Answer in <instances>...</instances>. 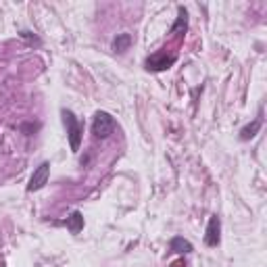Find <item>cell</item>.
<instances>
[{
	"label": "cell",
	"mask_w": 267,
	"mask_h": 267,
	"mask_svg": "<svg viewBox=\"0 0 267 267\" xmlns=\"http://www.w3.org/2000/svg\"><path fill=\"white\" fill-rule=\"evenodd\" d=\"M63 119L67 125V138H69V146H71L73 152H79L81 146V138H83V130H81V123L77 121V117L73 115V111H63Z\"/></svg>",
	"instance_id": "6da1fadb"
},
{
	"label": "cell",
	"mask_w": 267,
	"mask_h": 267,
	"mask_svg": "<svg viewBox=\"0 0 267 267\" xmlns=\"http://www.w3.org/2000/svg\"><path fill=\"white\" fill-rule=\"evenodd\" d=\"M115 130V119L111 117L107 111H96V115H94V121H92V134L96 138H109L111 134H113Z\"/></svg>",
	"instance_id": "7a4b0ae2"
},
{
	"label": "cell",
	"mask_w": 267,
	"mask_h": 267,
	"mask_svg": "<svg viewBox=\"0 0 267 267\" xmlns=\"http://www.w3.org/2000/svg\"><path fill=\"white\" fill-rule=\"evenodd\" d=\"M48 177H50V163L44 161L38 165V169L32 173L30 177V184H27V190L30 192H36V190H42L46 184H48Z\"/></svg>",
	"instance_id": "3957f363"
},
{
	"label": "cell",
	"mask_w": 267,
	"mask_h": 267,
	"mask_svg": "<svg viewBox=\"0 0 267 267\" xmlns=\"http://www.w3.org/2000/svg\"><path fill=\"white\" fill-rule=\"evenodd\" d=\"M175 63V54L171 57H165V54H152V57L146 59V69L148 71H165Z\"/></svg>",
	"instance_id": "277c9868"
},
{
	"label": "cell",
	"mask_w": 267,
	"mask_h": 267,
	"mask_svg": "<svg viewBox=\"0 0 267 267\" xmlns=\"http://www.w3.org/2000/svg\"><path fill=\"white\" fill-rule=\"evenodd\" d=\"M219 232H221V221L217 215H211L209 226H207V234H205V244L207 246H217L219 244Z\"/></svg>",
	"instance_id": "5b68a950"
},
{
	"label": "cell",
	"mask_w": 267,
	"mask_h": 267,
	"mask_svg": "<svg viewBox=\"0 0 267 267\" xmlns=\"http://www.w3.org/2000/svg\"><path fill=\"white\" fill-rule=\"evenodd\" d=\"M261 125H263V117L259 115L252 123H248V125H244V128H242V132H240V140H244V142H246V140L255 138V136L259 134V130H261Z\"/></svg>",
	"instance_id": "8992f818"
},
{
	"label": "cell",
	"mask_w": 267,
	"mask_h": 267,
	"mask_svg": "<svg viewBox=\"0 0 267 267\" xmlns=\"http://www.w3.org/2000/svg\"><path fill=\"white\" fill-rule=\"evenodd\" d=\"M65 223H67V228H69L71 234H79L83 230V215L79 213V211H73V213L67 217Z\"/></svg>",
	"instance_id": "52a82bcc"
},
{
	"label": "cell",
	"mask_w": 267,
	"mask_h": 267,
	"mask_svg": "<svg viewBox=\"0 0 267 267\" xmlns=\"http://www.w3.org/2000/svg\"><path fill=\"white\" fill-rule=\"evenodd\" d=\"M169 248H171L173 252H180V255H188V252H192V244H190L188 240H184L182 236H175V238H173L171 244H169Z\"/></svg>",
	"instance_id": "ba28073f"
},
{
	"label": "cell",
	"mask_w": 267,
	"mask_h": 267,
	"mask_svg": "<svg viewBox=\"0 0 267 267\" xmlns=\"http://www.w3.org/2000/svg\"><path fill=\"white\" fill-rule=\"evenodd\" d=\"M130 44H132V36H130V34H119V36L113 40V50L121 54V52H125V50L130 48Z\"/></svg>",
	"instance_id": "9c48e42d"
},
{
	"label": "cell",
	"mask_w": 267,
	"mask_h": 267,
	"mask_svg": "<svg viewBox=\"0 0 267 267\" xmlns=\"http://www.w3.org/2000/svg\"><path fill=\"white\" fill-rule=\"evenodd\" d=\"M171 267H186V263H184V261H175Z\"/></svg>",
	"instance_id": "30bf717a"
}]
</instances>
